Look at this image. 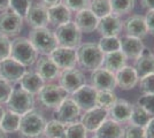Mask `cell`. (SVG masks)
<instances>
[{
	"label": "cell",
	"instance_id": "cell-24",
	"mask_svg": "<svg viewBox=\"0 0 154 138\" xmlns=\"http://www.w3.org/2000/svg\"><path fill=\"white\" fill-rule=\"evenodd\" d=\"M94 136L98 138H122L123 127L112 118H106L94 131Z\"/></svg>",
	"mask_w": 154,
	"mask_h": 138
},
{
	"label": "cell",
	"instance_id": "cell-44",
	"mask_svg": "<svg viewBox=\"0 0 154 138\" xmlns=\"http://www.w3.org/2000/svg\"><path fill=\"white\" fill-rule=\"evenodd\" d=\"M145 17L146 26H147V32L154 36V11H147Z\"/></svg>",
	"mask_w": 154,
	"mask_h": 138
},
{
	"label": "cell",
	"instance_id": "cell-47",
	"mask_svg": "<svg viewBox=\"0 0 154 138\" xmlns=\"http://www.w3.org/2000/svg\"><path fill=\"white\" fill-rule=\"evenodd\" d=\"M61 2H62V0H42V4L45 5L47 8L55 6V5H59Z\"/></svg>",
	"mask_w": 154,
	"mask_h": 138
},
{
	"label": "cell",
	"instance_id": "cell-30",
	"mask_svg": "<svg viewBox=\"0 0 154 138\" xmlns=\"http://www.w3.org/2000/svg\"><path fill=\"white\" fill-rule=\"evenodd\" d=\"M43 135L46 138H64L66 137V124L53 118L46 122Z\"/></svg>",
	"mask_w": 154,
	"mask_h": 138
},
{
	"label": "cell",
	"instance_id": "cell-10",
	"mask_svg": "<svg viewBox=\"0 0 154 138\" xmlns=\"http://www.w3.org/2000/svg\"><path fill=\"white\" fill-rule=\"evenodd\" d=\"M50 58L53 62L58 66L60 70L75 68L77 65V53L76 48L58 46L53 52L50 54Z\"/></svg>",
	"mask_w": 154,
	"mask_h": 138
},
{
	"label": "cell",
	"instance_id": "cell-50",
	"mask_svg": "<svg viewBox=\"0 0 154 138\" xmlns=\"http://www.w3.org/2000/svg\"><path fill=\"white\" fill-rule=\"evenodd\" d=\"M0 138H7V133L0 128Z\"/></svg>",
	"mask_w": 154,
	"mask_h": 138
},
{
	"label": "cell",
	"instance_id": "cell-14",
	"mask_svg": "<svg viewBox=\"0 0 154 138\" xmlns=\"http://www.w3.org/2000/svg\"><path fill=\"white\" fill-rule=\"evenodd\" d=\"M106 118H108V111L96 106L91 109L85 111L83 115L81 116L79 122L83 124L88 132H94L103 124V122Z\"/></svg>",
	"mask_w": 154,
	"mask_h": 138
},
{
	"label": "cell",
	"instance_id": "cell-51",
	"mask_svg": "<svg viewBox=\"0 0 154 138\" xmlns=\"http://www.w3.org/2000/svg\"><path fill=\"white\" fill-rule=\"evenodd\" d=\"M91 138H98V137H97V136H93V137H91Z\"/></svg>",
	"mask_w": 154,
	"mask_h": 138
},
{
	"label": "cell",
	"instance_id": "cell-41",
	"mask_svg": "<svg viewBox=\"0 0 154 138\" xmlns=\"http://www.w3.org/2000/svg\"><path fill=\"white\" fill-rule=\"evenodd\" d=\"M91 0H62V4L72 12H79L90 7Z\"/></svg>",
	"mask_w": 154,
	"mask_h": 138
},
{
	"label": "cell",
	"instance_id": "cell-18",
	"mask_svg": "<svg viewBox=\"0 0 154 138\" xmlns=\"http://www.w3.org/2000/svg\"><path fill=\"white\" fill-rule=\"evenodd\" d=\"M28 24L32 29L36 28H45L48 24V11L45 5L42 2L31 4L24 16Z\"/></svg>",
	"mask_w": 154,
	"mask_h": 138
},
{
	"label": "cell",
	"instance_id": "cell-20",
	"mask_svg": "<svg viewBox=\"0 0 154 138\" xmlns=\"http://www.w3.org/2000/svg\"><path fill=\"white\" fill-rule=\"evenodd\" d=\"M116 86L123 91L132 90L139 82V76L136 69L131 66H124L122 69L115 72Z\"/></svg>",
	"mask_w": 154,
	"mask_h": 138
},
{
	"label": "cell",
	"instance_id": "cell-49",
	"mask_svg": "<svg viewBox=\"0 0 154 138\" xmlns=\"http://www.w3.org/2000/svg\"><path fill=\"white\" fill-rule=\"evenodd\" d=\"M5 108L2 107V106L0 105V123H1V120H2V118H4V114H5Z\"/></svg>",
	"mask_w": 154,
	"mask_h": 138
},
{
	"label": "cell",
	"instance_id": "cell-36",
	"mask_svg": "<svg viewBox=\"0 0 154 138\" xmlns=\"http://www.w3.org/2000/svg\"><path fill=\"white\" fill-rule=\"evenodd\" d=\"M64 138H88V131L79 121H76L69 124H66Z\"/></svg>",
	"mask_w": 154,
	"mask_h": 138
},
{
	"label": "cell",
	"instance_id": "cell-35",
	"mask_svg": "<svg viewBox=\"0 0 154 138\" xmlns=\"http://www.w3.org/2000/svg\"><path fill=\"white\" fill-rule=\"evenodd\" d=\"M99 48L101 50L103 54L110 52L120 51V37L113 36V37H101L98 43Z\"/></svg>",
	"mask_w": 154,
	"mask_h": 138
},
{
	"label": "cell",
	"instance_id": "cell-23",
	"mask_svg": "<svg viewBox=\"0 0 154 138\" xmlns=\"http://www.w3.org/2000/svg\"><path fill=\"white\" fill-rule=\"evenodd\" d=\"M131 111H132V105L129 101L117 98L115 104L108 109V116H110L112 120L119 123H125L130 120Z\"/></svg>",
	"mask_w": 154,
	"mask_h": 138
},
{
	"label": "cell",
	"instance_id": "cell-45",
	"mask_svg": "<svg viewBox=\"0 0 154 138\" xmlns=\"http://www.w3.org/2000/svg\"><path fill=\"white\" fill-rule=\"evenodd\" d=\"M145 138H154V118H151L147 124L144 127Z\"/></svg>",
	"mask_w": 154,
	"mask_h": 138
},
{
	"label": "cell",
	"instance_id": "cell-33",
	"mask_svg": "<svg viewBox=\"0 0 154 138\" xmlns=\"http://www.w3.org/2000/svg\"><path fill=\"white\" fill-rule=\"evenodd\" d=\"M89 9L98 19L105 17L110 13H113L112 6H110V0H91Z\"/></svg>",
	"mask_w": 154,
	"mask_h": 138
},
{
	"label": "cell",
	"instance_id": "cell-7",
	"mask_svg": "<svg viewBox=\"0 0 154 138\" xmlns=\"http://www.w3.org/2000/svg\"><path fill=\"white\" fill-rule=\"evenodd\" d=\"M66 98H68V93L59 84L54 83L44 84L42 90L38 92L40 104L48 109H55Z\"/></svg>",
	"mask_w": 154,
	"mask_h": 138
},
{
	"label": "cell",
	"instance_id": "cell-34",
	"mask_svg": "<svg viewBox=\"0 0 154 138\" xmlns=\"http://www.w3.org/2000/svg\"><path fill=\"white\" fill-rule=\"evenodd\" d=\"M136 5V0H110L112 12L119 16L129 14Z\"/></svg>",
	"mask_w": 154,
	"mask_h": 138
},
{
	"label": "cell",
	"instance_id": "cell-5",
	"mask_svg": "<svg viewBox=\"0 0 154 138\" xmlns=\"http://www.w3.org/2000/svg\"><path fill=\"white\" fill-rule=\"evenodd\" d=\"M6 104L9 111L23 115L35 108V97L33 94L23 90L21 86L13 87V91Z\"/></svg>",
	"mask_w": 154,
	"mask_h": 138
},
{
	"label": "cell",
	"instance_id": "cell-32",
	"mask_svg": "<svg viewBox=\"0 0 154 138\" xmlns=\"http://www.w3.org/2000/svg\"><path fill=\"white\" fill-rule=\"evenodd\" d=\"M151 116L147 114V112L140 107L138 104L132 105V111H131V115H130V120L129 123L135 125H139V127H145L147 124V122L149 121Z\"/></svg>",
	"mask_w": 154,
	"mask_h": 138
},
{
	"label": "cell",
	"instance_id": "cell-8",
	"mask_svg": "<svg viewBox=\"0 0 154 138\" xmlns=\"http://www.w3.org/2000/svg\"><path fill=\"white\" fill-rule=\"evenodd\" d=\"M23 26V17L8 8L0 14V35L7 37H16Z\"/></svg>",
	"mask_w": 154,
	"mask_h": 138
},
{
	"label": "cell",
	"instance_id": "cell-2",
	"mask_svg": "<svg viewBox=\"0 0 154 138\" xmlns=\"http://www.w3.org/2000/svg\"><path fill=\"white\" fill-rule=\"evenodd\" d=\"M46 121L42 113L37 109H31L21 115L19 132L26 138H38L43 135Z\"/></svg>",
	"mask_w": 154,
	"mask_h": 138
},
{
	"label": "cell",
	"instance_id": "cell-38",
	"mask_svg": "<svg viewBox=\"0 0 154 138\" xmlns=\"http://www.w3.org/2000/svg\"><path fill=\"white\" fill-rule=\"evenodd\" d=\"M122 138H145L144 128L139 127V125H135L129 123L127 127L123 128Z\"/></svg>",
	"mask_w": 154,
	"mask_h": 138
},
{
	"label": "cell",
	"instance_id": "cell-27",
	"mask_svg": "<svg viewBox=\"0 0 154 138\" xmlns=\"http://www.w3.org/2000/svg\"><path fill=\"white\" fill-rule=\"evenodd\" d=\"M45 82L39 76L36 72H26V74L20 79V85L23 90L31 94H38V92L42 90Z\"/></svg>",
	"mask_w": 154,
	"mask_h": 138
},
{
	"label": "cell",
	"instance_id": "cell-3",
	"mask_svg": "<svg viewBox=\"0 0 154 138\" xmlns=\"http://www.w3.org/2000/svg\"><path fill=\"white\" fill-rule=\"evenodd\" d=\"M28 39L30 40L37 53H40L42 55H50L59 46L54 32L46 26L32 29L29 32Z\"/></svg>",
	"mask_w": 154,
	"mask_h": 138
},
{
	"label": "cell",
	"instance_id": "cell-12",
	"mask_svg": "<svg viewBox=\"0 0 154 138\" xmlns=\"http://www.w3.org/2000/svg\"><path fill=\"white\" fill-rule=\"evenodd\" d=\"M26 72V66L12 59L11 57L0 61V77L6 79L9 83L20 82Z\"/></svg>",
	"mask_w": 154,
	"mask_h": 138
},
{
	"label": "cell",
	"instance_id": "cell-6",
	"mask_svg": "<svg viewBox=\"0 0 154 138\" xmlns=\"http://www.w3.org/2000/svg\"><path fill=\"white\" fill-rule=\"evenodd\" d=\"M54 36L57 38L59 46L77 48L81 45L82 32L78 30V28L74 22H68L58 26L54 31Z\"/></svg>",
	"mask_w": 154,
	"mask_h": 138
},
{
	"label": "cell",
	"instance_id": "cell-4",
	"mask_svg": "<svg viewBox=\"0 0 154 138\" xmlns=\"http://www.w3.org/2000/svg\"><path fill=\"white\" fill-rule=\"evenodd\" d=\"M11 58L22 63L23 66L29 67L35 65V62L38 59V53L28 38L16 37L12 41Z\"/></svg>",
	"mask_w": 154,
	"mask_h": 138
},
{
	"label": "cell",
	"instance_id": "cell-40",
	"mask_svg": "<svg viewBox=\"0 0 154 138\" xmlns=\"http://www.w3.org/2000/svg\"><path fill=\"white\" fill-rule=\"evenodd\" d=\"M30 5H31L30 0H9V8L21 15L22 17L26 16Z\"/></svg>",
	"mask_w": 154,
	"mask_h": 138
},
{
	"label": "cell",
	"instance_id": "cell-16",
	"mask_svg": "<svg viewBox=\"0 0 154 138\" xmlns=\"http://www.w3.org/2000/svg\"><path fill=\"white\" fill-rule=\"evenodd\" d=\"M91 85L97 91L100 90H110L114 91L116 87L115 74L100 67L91 72Z\"/></svg>",
	"mask_w": 154,
	"mask_h": 138
},
{
	"label": "cell",
	"instance_id": "cell-31",
	"mask_svg": "<svg viewBox=\"0 0 154 138\" xmlns=\"http://www.w3.org/2000/svg\"><path fill=\"white\" fill-rule=\"evenodd\" d=\"M117 100V96L114 91L110 90H100L97 91V99H96V105L98 107H101L108 111L112 106L115 104Z\"/></svg>",
	"mask_w": 154,
	"mask_h": 138
},
{
	"label": "cell",
	"instance_id": "cell-43",
	"mask_svg": "<svg viewBox=\"0 0 154 138\" xmlns=\"http://www.w3.org/2000/svg\"><path fill=\"white\" fill-rule=\"evenodd\" d=\"M11 48L12 41L9 40V37L0 35V61L11 57Z\"/></svg>",
	"mask_w": 154,
	"mask_h": 138
},
{
	"label": "cell",
	"instance_id": "cell-28",
	"mask_svg": "<svg viewBox=\"0 0 154 138\" xmlns=\"http://www.w3.org/2000/svg\"><path fill=\"white\" fill-rule=\"evenodd\" d=\"M127 61H128L127 57L121 51L106 53V54H103V66L101 67L115 74L120 69H122L124 66H127Z\"/></svg>",
	"mask_w": 154,
	"mask_h": 138
},
{
	"label": "cell",
	"instance_id": "cell-37",
	"mask_svg": "<svg viewBox=\"0 0 154 138\" xmlns=\"http://www.w3.org/2000/svg\"><path fill=\"white\" fill-rule=\"evenodd\" d=\"M138 83L143 94H154V74H148L140 77Z\"/></svg>",
	"mask_w": 154,
	"mask_h": 138
},
{
	"label": "cell",
	"instance_id": "cell-19",
	"mask_svg": "<svg viewBox=\"0 0 154 138\" xmlns=\"http://www.w3.org/2000/svg\"><path fill=\"white\" fill-rule=\"evenodd\" d=\"M36 63V72L43 78L44 82H52L57 79L60 75V69L53 62L50 55H43L37 59Z\"/></svg>",
	"mask_w": 154,
	"mask_h": 138
},
{
	"label": "cell",
	"instance_id": "cell-11",
	"mask_svg": "<svg viewBox=\"0 0 154 138\" xmlns=\"http://www.w3.org/2000/svg\"><path fill=\"white\" fill-rule=\"evenodd\" d=\"M54 115L55 120L62 122L63 124H69L78 121V118H81V108L70 97H68L55 108Z\"/></svg>",
	"mask_w": 154,
	"mask_h": 138
},
{
	"label": "cell",
	"instance_id": "cell-46",
	"mask_svg": "<svg viewBox=\"0 0 154 138\" xmlns=\"http://www.w3.org/2000/svg\"><path fill=\"white\" fill-rule=\"evenodd\" d=\"M143 8L147 11H154V0H140Z\"/></svg>",
	"mask_w": 154,
	"mask_h": 138
},
{
	"label": "cell",
	"instance_id": "cell-42",
	"mask_svg": "<svg viewBox=\"0 0 154 138\" xmlns=\"http://www.w3.org/2000/svg\"><path fill=\"white\" fill-rule=\"evenodd\" d=\"M13 91V86L6 79L0 77V105L6 104L11 93Z\"/></svg>",
	"mask_w": 154,
	"mask_h": 138
},
{
	"label": "cell",
	"instance_id": "cell-13",
	"mask_svg": "<svg viewBox=\"0 0 154 138\" xmlns=\"http://www.w3.org/2000/svg\"><path fill=\"white\" fill-rule=\"evenodd\" d=\"M123 30V22L121 20V16L116 15L114 13H110L109 15L101 17L98 21L97 31L101 37H113L119 36Z\"/></svg>",
	"mask_w": 154,
	"mask_h": 138
},
{
	"label": "cell",
	"instance_id": "cell-15",
	"mask_svg": "<svg viewBox=\"0 0 154 138\" xmlns=\"http://www.w3.org/2000/svg\"><path fill=\"white\" fill-rule=\"evenodd\" d=\"M76 105L81 108V111H88L93 107H96L97 99V90L92 85L84 84L79 89H77L75 92L71 93L70 97Z\"/></svg>",
	"mask_w": 154,
	"mask_h": 138
},
{
	"label": "cell",
	"instance_id": "cell-21",
	"mask_svg": "<svg viewBox=\"0 0 154 138\" xmlns=\"http://www.w3.org/2000/svg\"><path fill=\"white\" fill-rule=\"evenodd\" d=\"M144 50L145 45L143 39L130 37L127 35L120 38V51L127 57V59H137Z\"/></svg>",
	"mask_w": 154,
	"mask_h": 138
},
{
	"label": "cell",
	"instance_id": "cell-17",
	"mask_svg": "<svg viewBox=\"0 0 154 138\" xmlns=\"http://www.w3.org/2000/svg\"><path fill=\"white\" fill-rule=\"evenodd\" d=\"M123 30L127 36L144 39L148 35L145 17L140 14H134L123 22Z\"/></svg>",
	"mask_w": 154,
	"mask_h": 138
},
{
	"label": "cell",
	"instance_id": "cell-22",
	"mask_svg": "<svg viewBox=\"0 0 154 138\" xmlns=\"http://www.w3.org/2000/svg\"><path fill=\"white\" fill-rule=\"evenodd\" d=\"M98 21L99 19L88 8L77 12L74 23L82 33H91L97 30Z\"/></svg>",
	"mask_w": 154,
	"mask_h": 138
},
{
	"label": "cell",
	"instance_id": "cell-39",
	"mask_svg": "<svg viewBox=\"0 0 154 138\" xmlns=\"http://www.w3.org/2000/svg\"><path fill=\"white\" fill-rule=\"evenodd\" d=\"M137 104L143 107L151 118H154V94H143L138 98Z\"/></svg>",
	"mask_w": 154,
	"mask_h": 138
},
{
	"label": "cell",
	"instance_id": "cell-25",
	"mask_svg": "<svg viewBox=\"0 0 154 138\" xmlns=\"http://www.w3.org/2000/svg\"><path fill=\"white\" fill-rule=\"evenodd\" d=\"M134 68L136 69L139 78L148 74H154V53L145 48L140 55L135 59Z\"/></svg>",
	"mask_w": 154,
	"mask_h": 138
},
{
	"label": "cell",
	"instance_id": "cell-26",
	"mask_svg": "<svg viewBox=\"0 0 154 138\" xmlns=\"http://www.w3.org/2000/svg\"><path fill=\"white\" fill-rule=\"evenodd\" d=\"M47 11H48V22L53 26H58L70 22L71 11L67 6H64L62 2L47 8Z\"/></svg>",
	"mask_w": 154,
	"mask_h": 138
},
{
	"label": "cell",
	"instance_id": "cell-29",
	"mask_svg": "<svg viewBox=\"0 0 154 138\" xmlns=\"http://www.w3.org/2000/svg\"><path fill=\"white\" fill-rule=\"evenodd\" d=\"M20 121H21V115L8 109L4 114V118L1 120V123H0V128L6 133L16 132L19 131Z\"/></svg>",
	"mask_w": 154,
	"mask_h": 138
},
{
	"label": "cell",
	"instance_id": "cell-1",
	"mask_svg": "<svg viewBox=\"0 0 154 138\" xmlns=\"http://www.w3.org/2000/svg\"><path fill=\"white\" fill-rule=\"evenodd\" d=\"M77 63L85 70L93 72L103 66V53L96 43H84L77 47Z\"/></svg>",
	"mask_w": 154,
	"mask_h": 138
},
{
	"label": "cell",
	"instance_id": "cell-9",
	"mask_svg": "<svg viewBox=\"0 0 154 138\" xmlns=\"http://www.w3.org/2000/svg\"><path fill=\"white\" fill-rule=\"evenodd\" d=\"M59 85L68 94H71L77 89L86 84V78L84 74L79 69L70 68V69H64L60 72L59 75Z\"/></svg>",
	"mask_w": 154,
	"mask_h": 138
},
{
	"label": "cell",
	"instance_id": "cell-48",
	"mask_svg": "<svg viewBox=\"0 0 154 138\" xmlns=\"http://www.w3.org/2000/svg\"><path fill=\"white\" fill-rule=\"evenodd\" d=\"M9 8V0H0V12H4Z\"/></svg>",
	"mask_w": 154,
	"mask_h": 138
}]
</instances>
